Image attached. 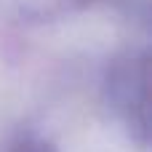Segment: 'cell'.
Instances as JSON below:
<instances>
[{
  "instance_id": "cell-1",
  "label": "cell",
  "mask_w": 152,
  "mask_h": 152,
  "mask_svg": "<svg viewBox=\"0 0 152 152\" xmlns=\"http://www.w3.org/2000/svg\"><path fill=\"white\" fill-rule=\"evenodd\" d=\"M13 152H51V150L45 144H40V142H21Z\"/></svg>"
}]
</instances>
